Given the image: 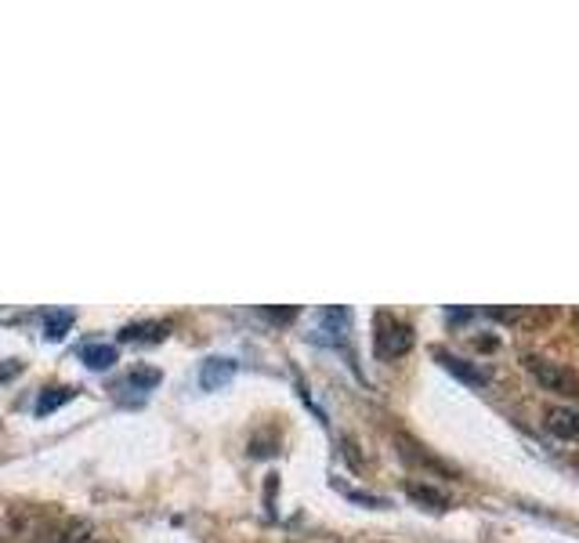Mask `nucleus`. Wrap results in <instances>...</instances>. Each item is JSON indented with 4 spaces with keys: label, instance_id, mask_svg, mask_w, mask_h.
Returning <instances> with one entry per match:
<instances>
[{
    "label": "nucleus",
    "instance_id": "nucleus-1",
    "mask_svg": "<svg viewBox=\"0 0 579 543\" xmlns=\"http://www.w3.org/2000/svg\"><path fill=\"white\" fill-rule=\"evenodd\" d=\"M373 348L380 359H399L413 348V326L395 319L391 312H380L373 319Z\"/></svg>",
    "mask_w": 579,
    "mask_h": 543
},
{
    "label": "nucleus",
    "instance_id": "nucleus-2",
    "mask_svg": "<svg viewBox=\"0 0 579 543\" xmlns=\"http://www.w3.org/2000/svg\"><path fill=\"white\" fill-rule=\"evenodd\" d=\"M525 366L529 373L540 381V388L554 391V395H565V399H579V373L561 366V362L543 359V355H525Z\"/></svg>",
    "mask_w": 579,
    "mask_h": 543
},
{
    "label": "nucleus",
    "instance_id": "nucleus-3",
    "mask_svg": "<svg viewBox=\"0 0 579 543\" xmlns=\"http://www.w3.org/2000/svg\"><path fill=\"white\" fill-rule=\"evenodd\" d=\"M239 362L228 359V355H214V359H207L200 366V388L203 391H221L232 377H236Z\"/></svg>",
    "mask_w": 579,
    "mask_h": 543
},
{
    "label": "nucleus",
    "instance_id": "nucleus-4",
    "mask_svg": "<svg viewBox=\"0 0 579 543\" xmlns=\"http://www.w3.org/2000/svg\"><path fill=\"white\" fill-rule=\"evenodd\" d=\"M543 424L551 435L565 442H576L579 439V410H569V406H551V410L543 413Z\"/></svg>",
    "mask_w": 579,
    "mask_h": 543
},
{
    "label": "nucleus",
    "instance_id": "nucleus-5",
    "mask_svg": "<svg viewBox=\"0 0 579 543\" xmlns=\"http://www.w3.org/2000/svg\"><path fill=\"white\" fill-rule=\"evenodd\" d=\"M435 359L442 362V366H446V370L453 373V377H460V381H464V384H471V388H485V384H489V373H485V370H475L471 362L456 359V355L442 352V348H438V352H435Z\"/></svg>",
    "mask_w": 579,
    "mask_h": 543
},
{
    "label": "nucleus",
    "instance_id": "nucleus-6",
    "mask_svg": "<svg viewBox=\"0 0 579 543\" xmlns=\"http://www.w3.org/2000/svg\"><path fill=\"white\" fill-rule=\"evenodd\" d=\"M120 341L131 344H160L167 341V323H131L120 330Z\"/></svg>",
    "mask_w": 579,
    "mask_h": 543
},
{
    "label": "nucleus",
    "instance_id": "nucleus-7",
    "mask_svg": "<svg viewBox=\"0 0 579 543\" xmlns=\"http://www.w3.org/2000/svg\"><path fill=\"white\" fill-rule=\"evenodd\" d=\"M80 359H84L91 370H113L116 348L113 344H87V348H80Z\"/></svg>",
    "mask_w": 579,
    "mask_h": 543
},
{
    "label": "nucleus",
    "instance_id": "nucleus-8",
    "mask_svg": "<svg viewBox=\"0 0 579 543\" xmlns=\"http://www.w3.org/2000/svg\"><path fill=\"white\" fill-rule=\"evenodd\" d=\"M73 323H76V315L69 312V308L48 312V315H44V337H48V341H62V337L73 330Z\"/></svg>",
    "mask_w": 579,
    "mask_h": 543
},
{
    "label": "nucleus",
    "instance_id": "nucleus-9",
    "mask_svg": "<svg viewBox=\"0 0 579 543\" xmlns=\"http://www.w3.org/2000/svg\"><path fill=\"white\" fill-rule=\"evenodd\" d=\"M406 493L417 500V504H428V507H435V511H446L449 507V496L442 493V489H435V486H420V482H406Z\"/></svg>",
    "mask_w": 579,
    "mask_h": 543
},
{
    "label": "nucleus",
    "instance_id": "nucleus-10",
    "mask_svg": "<svg viewBox=\"0 0 579 543\" xmlns=\"http://www.w3.org/2000/svg\"><path fill=\"white\" fill-rule=\"evenodd\" d=\"M160 381H163L160 370H131V373L124 377V381L116 384V391H127V388H134V391H152Z\"/></svg>",
    "mask_w": 579,
    "mask_h": 543
},
{
    "label": "nucleus",
    "instance_id": "nucleus-11",
    "mask_svg": "<svg viewBox=\"0 0 579 543\" xmlns=\"http://www.w3.org/2000/svg\"><path fill=\"white\" fill-rule=\"evenodd\" d=\"M69 399H76V388H44V395L37 399V413H55L58 406H66Z\"/></svg>",
    "mask_w": 579,
    "mask_h": 543
},
{
    "label": "nucleus",
    "instance_id": "nucleus-12",
    "mask_svg": "<svg viewBox=\"0 0 579 543\" xmlns=\"http://www.w3.org/2000/svg\"><path fill=\"white\" fill-rule=\"evenodd\" d=\"M58 543H98V536L87 522H69L66 533L58 536Z\"/></svg>",
    "mask_w": 579,
    "mask_h": 543
},
{
    "label": "nucleus",
    "instance_id": "nucleus-13",
    "mask_svg": "<svg viewBox=\"0 0 579 543\" xmlns=\"http://www.w3.org/2000/svg\"><path fill=\"white\" fill-rule=\"evenodd\" d=\"M22 373V359H0V384H8L11 377Z\"/></svg>",
    "mask_w": 579,
    "mask_h": 543
},
{
    "label": "nucleus",
    "instance_id": "nucleus-14",
    "mask_svg": "<svg viewBox=\"0 0 579 543\" xmlns=\"http://www.w3.org/2000/svg\"><path fill=\"white\" fill-rule=\"evenodd\" d=\"M576 323H579V312H576Z\"/></svg>",
    "mask_w": 579,
    "mask_h": 543
},
{
    "label": "nucleus",
    "instance_id": "nucleus-15",
    "mask_svg": "<svg viewBox=\"0 0 579 543\" xmlns=\"http://www.w3.org/2000/svg\"><path fill=\"white\" fill-rule=\"evenodd\" d=\"M0 543H4V536H0Z\"/></svg>",
    "mask_w": 579,
    "mask_h": 543
}]
</instances>
